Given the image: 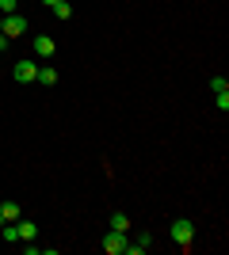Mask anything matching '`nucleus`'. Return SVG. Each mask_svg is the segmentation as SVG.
<instances>
[{"instance_id":"1","label":"nucleus","mask_w":229,"mask_h":255,"mask_svg":"<svg viewBox=\"0 0 229 255\" xmlns=\"http://www.w3.org/2000/svg\"><path fill=\"white\" fill-rule=\"evenodd\" d=\"M99 244H103V252H107V255H122V252H126V244H130V236H126V233H115V229H111V233L103 236Z\"/></svg>"},{"instance_id":"2","label":"nucleus","mask_w":229,"mask_h":255,"mask_svg":"<svg viewBox=\"0 0 229 255\" xmlns=\"http://www.w3.org/2000/svg\"><path fill=\"white\" fill-rule=\"evenodd\" d=\"M172 240L180 248H191V240H195V229H191V221H184V217H180V221H172Z\"/></svg>"},{"instance_id":"3","label":"nucleus","mask_w":229,"mask_h":255,"mask_svg":"<svg viewBox=\"0 0 229 255\" xmlns=\"http://www.w3.org/2000/svg\"><path fill=\"white\" fill-rule=\"evenodd\" d=\"M0 31L8 34V38H19V34L27 31V19H23L19 11H11V15H4V23H0Z\"/></svg>"},{"instance_id":"4","label":"nucleus","mask_w":229,"mask_h":255,"mask_svg":"<svg viewBox=\"0 0 229 255\" xmlns=\"http://www.w3.org/2000/svg\"><path fill=\"white\" fill-rule=\"evenodd\" d=\"M11 76H15L19 84H31L34 76H38V65H34V61H15V69H11Z\"/></svg>"},{"instance_id":"5","label":"nucleus","mask_w":229,"mask_h":255,"mask_svg":"<svg viewBox=\"0 0 229 255\" xmlns=\"http://www.w3.org/2000/svg\"><path fill=\"white\" fill-rule=\"evenodd\" d=\"M54 38H46V34H38V38H34V53H38V57H54Z\"/></svg>"},{"instance_id":"6","label":"nucleus","mask_w":229,"mask_h":255,"mask_svg":"<svg viewBox=\"0 0 229 255\" xmlns=\"http://www.w3.org/2000/svg\"><path fill=\"white\" fill-rule=\"evenodd\" d=\"M0 221H19V206L15 202H0Z\"/></svg>"},{"instance_id":"7","label":"nucleus","mask_w":229,"mask_h":255,"mask_svg":"<svg viewBox=\"0 0 229 255\" xmlns=\"http://www.w3.org/2000/svg\"><path fill=\"white\" fill-rule=\"evenodd\" d=\"M111 229H115V233H130V217H126V213H115V217H111Z\"/></svg>"},{"instance_id":"8","label":"nucleus","mask_w":229,"mask_h":255,"mask_svg":"<svg viewBox=\"0 0 229 255\" xmlns=\"http://www.w3.org/2000/svg\"><path fill=\"white\" fill-rule=\"evenodd\" d=\"M54 15H57V19H73V4H69V0H57V4H54Z\"/></svg>"},{"instance_id":"9","label":"nucleus","mask_w":229,"mask_h":255,"mask_svg":"<svg viewBox=\"0 0 229 255\" xmlns=\"http://www.w3.org/2000/svg\"><path fill=\"white\" fill-rule=\"evenodd\" d=\"M34 80H38V84H46V88H54V84H57V73H54V69H38V76H34Z\"/></svg>"},{"instance_id":"10","label":"nucleus","mask_w":229,"mask_h":255,"mask_svg":"<svg viewBox=\"0 0 229 255\" xmlns=\"http://www.w3.org/2000/svg\"><path fill=\"white\" fill-rule=\"evenodd\" d=\"M15 229H19V240H34V233H38L31 221H15Z\"/></svg>"},{"instance_id":"11","label":"nucleus","mask_w":229,"mask_h":255,"mask_svg":"<svg viewBox=\"0 0 229 255\" xmlns=\"http://www.w3.org/2000/svg\"><path fill=\"white\" fill-rule=\"evenodd\" d=\"M214 103H218V111H226L229 107V92H214Z\"/></svg>"},{"instance_id":"12","label":"nucleus","mask_w":229,"mask_h":255,"mask_svg":"<svg viewBox=\"0 0 229 255\" xmlns=\"http://www.w3.org/2000/svg\"><path fill=\"white\" fill-rule=\"evenodd\" d=\"M210 88H214V92H229V84H226V76H214V80H210Z\"/></svg>"},{"instance_id":"13","label":"nucleus","mask_w":229,"mask_h":255,"mask_svg":"<svg viewBox=\"0 0 229 255\" xmlns=\"http://www.w3.org/2000/svg\"><path fill=\"white\" fill-rule=\"evenodd\" d=\"M15 4H19V0H0V11H4V15H11V11H15Z\"/></svg>"},{"instance_id":"14","label":"nucleus","mask_w":229,"mask_h":255,"mask_svg":"<svg viewBox=\"0 0 229 255\" xmlns=\"http://www.w3.org/2000/svg\"><path fill=\"white\" fill-rule=\"evenodd\" d=\"M38 4H50V8H54V4H57V0H38Z\"/></svg>"}]
</instances>
